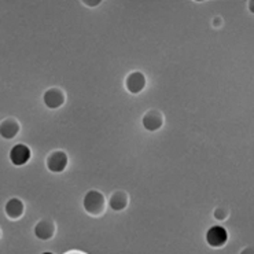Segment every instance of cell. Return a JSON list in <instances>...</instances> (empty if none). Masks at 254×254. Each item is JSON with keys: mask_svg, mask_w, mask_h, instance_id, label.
<instances>
[{"mask_svg": "<svg viewBox=\"0 0 254 254\" xmlns=\"http://www.w3.org/2000/svg\"><path fill=\"white\" fill-rule=\"evenodd\" d=\"M228 239H230V234L223 225H212L205 234V241H206L207 246L213 249L224 248L228 243Z\"/></svg>", "mask_w": 254, "mask_h": 254, "instance_id": "3", "label": "cell"}, {"mask_svg": "<svg viewBox=\"0 0 254 254\" xmlns=\"http://www.w3.org/2000/svg\"><path fill=\"white\" fill-rule=\"evenodd\" d=\"M239 254H254V246H248V248H245Z\"/></svg>", "mask_w": 254, "mask_h": 254, "instance_id": "14", "label": "cell"}, {"mask_svg": "<svg viewBox=\"0 0 254 254\" xmlns=\"http://www.w3.org/2000/svg\"><path fill=\"white\" fill-rule=\"evenodd\" d=\"M124 85L127 92L132 95H137L144 91L147 85V77L140 70H133L127 74L124 80Z\"/></svg>", "mask_w": 254, "mask_h": 254, "instance_id": "4", "label": "cell"}, {"mask_svg": "<svg viewBox=\"0 0 254 254\" xmlns=\"http://www.w3.org/2000/svg\"><path fill=\"white\" fill-rule=\"evenodd\" d=\"M33 234L39 241H50L55 237L57 234V224H55V220L48 219H40L33 227Z\"/></svg>", "mask_w": 254, "mask_h": 254, "instance_id": "8", "label": "cell"}, {"mask_svg": "<svg viewBox=\"0 0 254 254\" xmlns=\"http://www.w3.org/2000/svg\"><path fill=\"white\" fill-rule=\"evenodd\" d=\"M42 254H55V253H53V252H43Z\"/></svg>", "mask_w": 254, "mask_h": 254, "instance_id": "16", "label": "cell"}, {"mask_svg": "<svg viewBox=\"0 0 254 254\" xmlns=\"http://www.w3.org/2000/svg\"><path fill=\"white\" fill-rule=\"evenodd\" d=\"M64 254H89L87 252H83V250H78V249H71V250H67Z\"/></svg>", "mask_w": 254, "mask_h": 254, "instance_id": "13", "label": "cell"}, {"mask_svg": "<svg viewBox=\"0 0 254 254\" xmlns=\"http://www.w3.org/2000/svg\"><path fill=\"white\" fill-rule=\"evenodd\" d=\"M230 212L225 210V209H221V207H216L214 212H213V217L217 220V221H224L227 217H228Z\"/></svg>", "mask_w": 254, "mask_h": 254, "instance_id": "12", "label": "cell"}, {"mask_svg": "<svg viewBox=\"0 0 254 254\" xmlns=\"http://www.w3.org/2000/svg\"><path fill=\"white\" fill-rule=\"evenodd\" d=\"M109 207L107 199L101 190L91 189L83 196V209L84 212L89 214L91 217H101Z\"/></svg>", "mask_w": 254, "mask_h": 254, "instance_id": "1", "label": "cell"}, {"mask_svg": "<svg viewBox=\"0 0 254 254\" xmlns=\"http://www.w3.org/2000/svg\"><path fill=\"white\" fill-rule=\"evenodd\" d=\"M4 216L10 221H18L24 217L25 214V203L21 198L12 196L4 203Z\"/></svg>", "mask_w": 254, "mask_h": 254, "instance_id": "10", "label": "cell"}, {"mask_svg": "<svg viewBox=\"0 0 254 254\" xmlns=\"http://www.w3.org/2000/svg\"><path fill=\"white\" fill-rule=\"evenodd\" d=\"M69 166V154L65 150H53L46 157V168L51 173H62Z\"/></svg>", "mask_w": 254, "mask_h": 254, "instance_id": "2", "label": "cell"}, {"mask_svg": "<svg viewBox=\"0 0 254 254\" xmlns=\"http://www.w3.org/2000/svg\"><path fill=\"white\" fill-rule=\"evenodd\" d=\"M43 103L50 110H57L66 103L65 91L60 87H51L47 88L43 94Z\"/></svg>", "mask_w": 254, "mask_h": 254, "instance_id": "6", "label": "cell"}, {"mask_svg": "<svg viewBox=\"0 0 254 254\" xmlns=\"http://www.w3.org/2000/svg\"><path fill=\"white\" fill-rule=\"evenodd\" d=\"M21 132V124L17 119L14 117H7L1 120L0 124V133L4 140H11Z\"/></svg>", "mask_w": 254, "mask_h": 254, "instance_id": "11", "label": "cell"}, {"mask_svg": "<svg viewBox=\"0 0 254 254\" xmlns=\"http://www.w3.org/2000/svg\"><path fill=\"white\" fill-rule=\"evenodd\" d=\"M165 124V116L158 109H150L143 114L142 125L148 132H157Z\"/></svg>", "mask_w": 254, "mask_h": 254, "instance_id": "7", "label": "cell"}, {"mask_svg": "<svg viewBox=\"0 0 254 254\" xmlns=\"http://www.w3.org/2000/svg\"><path fill=\"white\" fill-rule=\"evenodd\" d=\"M32 158V150L25 143H15L8 151V160L14 166H24Z\"/></svg>", "mask_w": 254, "mask_h": 254, "instance_id": "5", "label": "cell"}, {"mask_svg": "<svg viewBox=\"0 0 254 254\" xmlns=\"http://www.w3.org/2000/svg\"><path fill=\"white\" fill-rule=\"evenodd\" d=\"M107 203H109V209L113 212H124L129 206L130 196L125 190H116L110 194Z\"/></svg>", "mask_w": 254, "mask_h": 254, "instance_id": "9", "label": "cell"}, {"mask_svg": "<svg viewBox=\"0 0 254 254\" xmlns=\"http://www.w3.org/2000/svg\"><path fill=\"white\" fill-rule=\"evenodd\" d=\"M248 8H249V11L252 12V14H254V1H249Z\"/></svg>", "mask_w": 254, "mask_h": 254, "instance_id": "15", "label": "cell"}]
</instances>
